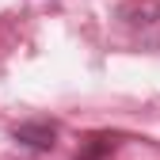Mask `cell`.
Returning a JSON list of instances; mask_svg holds the SVG:
<instances>
[{"label": "cell", "mask_w": 160, "mask_h": 160, "mask_svg": "<svg viewBox=\"0 0 160 160\" xmlns=\"http://www.w3.org/2000/svg\"><path fill=\"white\" fill-rule=\"evenodd\" d=\"M114 19L133 46L160 50V0H122L114 8Z\"/></svg>", "instance_id": "cell-1"}, {"label": "cell", "mask_w": 160, "mask_h": 160, "mask_svg": "<svg viewBox=\"0 0 160 160\" xmlns=\"http://www.w3.org/2000/svg\"><path fill=\"white\" fill-rule=\"evenodd\" d=\"M12 141L23 145L31 152H50L57 145V122H50V118H34V122H19L12 130Z\"/></svg>", "instance_id": "cell-2"}, {"label": "cell", "mask_w": 160, "mask_h": 160, "mask_svg": "<svg viewBox=\"0 0 160 160\" xmlns=\"http://www.w3.org/2000/svg\"><path fill=\"white\" fill-rule=\"evenodd\" d=\"M114 145H118L114 133H92L88 145H84V152H76V160H103V156L114 152Z\"/></svg>", "instance_id": "cell-3"}]
</instances>
